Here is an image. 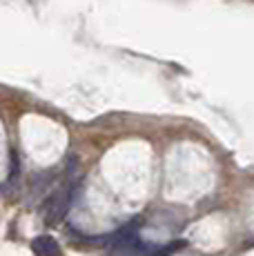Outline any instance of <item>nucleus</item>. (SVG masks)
Listing matches in <instances>:
<instances>
[{
  "label": "nucleus",
  "instance_id": "2",
  "mask_svg": "<svg viewBox=\"0 0 254 256\" xmlns=\"http://www.w3.org/2000/svg\"><path fill=\"white\" fill-rule=\"evenodd\" d=\"M32 250L36 256H60V245L52 236H36L32 240Z\"/></svg>",
  "mask_w": 254,
  "mask_h": 256
},
{
  "label": "nucleus",
  "instance_id": "3",
  "mask_svg": "<svg viewBox=\"0 0 254 256\" xmlns=\"http://www.w3.org/2000/svg\"><path fill=\"white\" fill-rule=\"evenodd\" d=\"M180 248H185L183 240H174V243H168V245H163V248H150L148 256H172V254H176Z\"/></svg>",
  "mask_w": 254,
  "mask_h": 256
},
{
  "label": "nucleus",
  "instance_id": "1",
  "mask_svg": "<svg viewBox=\"0 0 254 256\" xmlns=\"http://www.w3.org/2000/svg\"><path fill=\"white\" fill-rule=\"evenodd\" d=\"M70 200H72V190H62L56 192L54 196L47 198V203L42 205V214H45V220L50 225L58 223V220L65 216L67 208H70Z\"/></svg>",
  "mask_w": 254,
  "mask_h": 256
}]
</instances>
